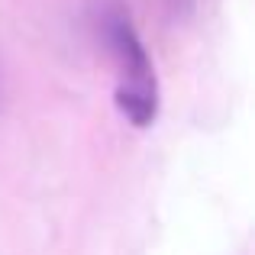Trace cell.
Returning <instances> with one entry per match:
<instances>
[{"instance_id":"obj_1","label":"cell","mask_w":255,"mask_h":255,"mask_svg":"<svg viewBox=\"0 0 255 255\" xmlns=\"http://www.w3.org/2000/svg\"><path fill=\"white\" fill-rule=\"evenodd\" d=\"M107 42H110L120 68L117 110L136 129H145L158 117V78L136 26L129 23V16L123 10H113L107 16Z\"/></svg>"}]
</instances>
